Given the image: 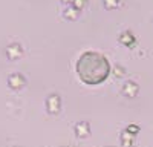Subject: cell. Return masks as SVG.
<instances>
[{
  "label": "cell",
  "instance_id": "6da1fadb",
  "mask_svg": "<svg viewBox=\"0 0 153 147\" xmlns=\"http://www.w3.org/2000/svg\"><path fill=\"white\" fill-rule=\"evenodd\" d=\"M76 72L83 83L89 86H97L109 77L110 65L103 54L89 51L84 52L76 61Z\"/></svg>",
  "mask_w": 153,
  "mask_h": 147
},
{
  "label": "cell",
  "instance_id": "7a4b0ae2",
  "mask_svg": "<svg viewBox=\"0 0 153 147\" xmlns=\"http://www.w3.org/2000/svg\"><path fill=\"white\" fill-rule=\"evenodd\" d=\"M138 91H139V88L135 81H127L123 88V95L127 98H135L138 95Z\"/></svg>",
  "mask_w": 153,
  "mask_h": 147
},
{
  "label": "cell",
  "instance_id": "3957f363",
  "mask_svg": "<svg viewBox=\"0 0 153 147\" xmlns=\"http://www.w3.org/2000/svg\"><path fill=\"white\" fill-rule=\"evenodd\" d=\"M8 84L11 86L12 89H22L23 86L26 84V81H25L22 74H12V75L8 78Z\"/></svg>",
  "mask_w": 153,
  "mask_h": 147
},
{
  "label": "cell",
  "instance_id": "277c9868",
  "mask_svg": "<svg viewBox=\"0 0 153 147\" xmlns=\"http://www.w3.org/2000/svg\"><path fill=\"white\" fill-rule=\"evenodd\" d=\"M46 107L51 114H58L60 112V97L57 95H51L46 101Z\"/></svg>",
  "mask_w": 153,
  "mask_h": 147
},
{
  "label": "cell",
  "instance_id": "5b68a950",
  "mask_svg": "<svg viewBox=\"0 0 153 147\" xmlns=\"http://www.w3.org/2000/svg\"><path fill=\"white\" fill-rule=\"evenodd\" d=\"M6 54H8V57L9 58H19L22 54H23V51H22V46L19 45V43H14V45H11V46H8V51H6Z\"/></svg>",
  "mask_w": 153,
  "mask_h": 147
},
{
  "label": "cell",
  "instance_id": "8992f818",
  "mask_svg": "<svg viewBox=\"0 0 153 147\" xmlns=\"http://www.w3.org/2000/svg\"><path fill=\"white\" fill-rule=\"evenodd\" d=\"M75 133L78 135L80 138L89 137V135H91V129H89V124H87V122H78V124L75 126Z\"/></svg>",
  "mask_w": 153,
  "mask_h": 147
},
{
  "label": "cell",
  "instance_id": "52a82bcc",
  "mask_svg": "<svg viewBox=\"0 0 153 147\" xmlns=\"http://www.w3.org/2000/svg\"><path fill=\"white\" fill-rule=\"evenodd\" d=\"M120 42L124 43V45H127V46H132L133 42H135V39H133V35H132L130 32H124V34L120 37Z\"/></svg>",
  "mask_w": 153,
  "mask_h": 147
},
{
  "label": "cell",
  "instance_id": "ba28073f",
  "mask_svg": "<svg viewBox=\"0 0 153 147\" xmlns=\"http://www.w3.org/2000/svg\"><path fill=\"white\" fill-rule=\"evenodd\" d=\"M104 5H106V8H109V9L118 8V6H120V0H104Z\"/></svg>",
  "mask_w": 153,
  "mask_h": 147
},
{
  "label": "cell",
  "instance_id": "9c48e42d",
  "mask_svg": "<svg viewBox=\"0 0 153 147\" xmlns=\"http://www.w3.org/2000/svg\"><path fill=\"white\" fill-rule=\"evenodd\" d=\"M132 137H133V135H130L129 132L124 133V137H123V144H124V147H127V146L132 144Z\"/></svg>",
  "mask_w": 153,
  "mask_h": 147
},
{
  "label": "cell",
  "instance_id": "30bf717a",
  "mask_svg": "<svg viewBox=\"0 0 153 147\" xmlns=\"http://www.w3.org/2000/svg\"><path fill=\"white\" fill-rule=\"evenodd\" d=\"M127 132L132 133V135H135V133L139 132V127H138V126H129V127H127Z\"/></svg>",
  "mask_w": 153,
  "mask_h": 147
},
{
  "label": "cell",
  "instance_id": "8fae6325",
  "mask_svg": "<svg viewBox=\"0 0 153 147\" xmlns=\"http://www.w3.org/2000/svg\"><path fill=\"white\" fill-rule=\"evenodd\" d=\"M72 3H74V6L76 9H80L81 6H84V0H78V2H72Z\"/></svg>",
  "mask_w": 153,
  "mask_h": 147
},
{
  "label": "cell",
  "instance_id": "7c38bea8",
  "mask_svg": "<svg viewBox=\"0 0 153 147\" xmlns=\"http://www.w3.org/2000/svg\"><path fill=\"white\" fill-rule=\"evenodd\" d=\"M63 2H65V3H68V2H74V0H63Z\"/></svg>",
  "mask_w": 153,
  "mask_h": 147
}]
</instances>
